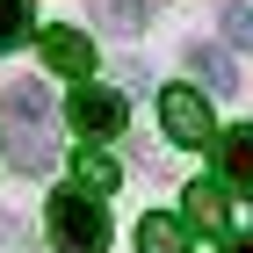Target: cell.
I'll return each instance as SVG.
<instances>
[{
  "label": "cell",
  "mask_w": 253,
  "mask_h": 253,
  "mask_svg": "<svg viewBox=\"0 0 253 253\" xmlns=\"http://www.w3.org/2000/svg\"><path fill=\"white\" fill-rule=\"evenodd\" d=\"M43 224H51V246L58 253H109V210L87 188H58L43 203Z\"/></svg>",
  "instance_id": "1"
},
{
  "label": "cell",
  "mask_w": 253,
  "mask_h": 253,
  "mask_svg": "<svg viewBox=\"0 0 253 253\" xmlns=\"http://www.w3.org/2000/svg\"><path fill=\"white\" fill-rule=\"evenodd\" d=\"M94 22L116 29V37H137V29L152 22V0H94Z\"/></svg>",
  "instance_id": "10"
},
{
  "label": "cell",
  "mask_w": 253,
  "mask_h": 253,
  "mask_svg": "<svg viewBox=\"0 0 253 253\" xmlns=\"http://www.w3.org/2000/svg\"><path fill=\"white\" fill-rule=\"evenodd\" d=\"M0 253H29V224L0 210Z\"/></svg>",
  "instance_id": "15"
},
{
  "label": "cell",
  "mask_w": 253,
  "mask_h": 253,
  "mask_svg": "<svg viewBox=\"0 0 253 253\" xmlns=\"http://www.w3.org/2000/svg\"><path fill=\"white\" fill-rule=\"evenodd\" d=\"M0 123H58V101L43 80H15L7 94H0Z\"/></svg>",
  "instance_id": "7"
},
{
  "label": "cell",
  "mask_w": 253,
  "mask_h": 253,
  "mask_svg": "<svg viewBox=\"0 0 253 253\" xmlns=\"http://www.w3.org/2000/svg\"><path fill=\"white\" fill-rule=\"evenodd\" d=\"M43 65H51V73H65V80H87L94 73V43L80 37V29H43Z\"/></svg>",
  "instance_id": "6"
},
{
  "label": "cell",
  "mask_w": 253,
  "mask_h": 253,
  "mask_svg": "<svg viewBox=\"0 0 253 253\" xmlns=\"http://www.w3.org/2000/svg\"><path fill=\"white\" fill-rule=\"evenodd\" d=\"M181 210H188L195 232H232V210H224V188H217V181H195V188L181 195Z\"/></svg>",
  "instance_id": "8"
},
{
  "label": "cell",
  "mask_w": 253,
  "mask_h": 253,
  "mask_svg": "<svg viewBox=\"0 0 253 253\" xmlns=\"http://www.w3.org/2000/svg\"><path fill=\"white\" fill-rule=\"evenodd\" d=\"M217 181L232 195H253V123H232L217 137Z\"/></svg>",
  "instance_id": "5"
},
{
  "label": "cell",
  "mask_w": 253,
  "mask_h": 253,
  "mask_svg": "<svg viewBox=\"0 0 253 253\" xmlns=\"http://www.w3.org/2000/svg\"><path fill=\"white\" fill-rule=\"evenodd\" d=\"M65 123H73L80 137H116L123 123H130V101H123L116 87H87V80H80V94L65 101Z\"/></svg>",
  "instance_id": "2"
},
{
  "label": "cell",
  "mask_w": 253,
  "mask_h": 253,
  "mask_svg": "<svg viewBox=\"0 0 253 253\" xmlns=\"http://www.w3.org/2000/svg\"><path fill=\"white\" fill-rule=\"evenodd\" d=\"M137 253H188V232H181L167 210H152L145 224H137Z\"/></svg>",
  "instance_id": "11"
},
{
  "label": "cell",
  "mask_w": 253,
  "mask_h": 253,
  "mask_svg": "<svg viewBox=\"0 0 253 253\" xmlns=\"http://www.w3.org/2000/svg\"><path fill=\"white\" fill-rule=\"evenodd\" d=\"M188 73L203 80V87H217V94H232V87H239V73H232V58H224L217 43H188Z\"/></svg>",
  "instance_id": "9"
},
{
  "label": "cell",
  "mask_w": 253,
  "mask_h": 253,
  "mask_svg": "<svg viewBox=\"0 0 253 253\" xmlns=\"http://www.w3.org/2000/svg\"><path fill=\"white\" fill-rule=\"evenodd\" d=\"M29 37H37V7L29 0H0V51H15Z\"/></svg>",
  "instance_id": "12"
},
{
  "label": "cell",
  "mask_w": 253,
  "mask_h": 253,
  "mask_svg": "<svg viewBox=\"0 0 253 253\" xmlns=\"http://www.w3.org/2000/svg\"><path fill=\"white\" fill-rule=\"evenodd\" d=\"M224 253H253V239H224Z\"/></svg>",
  "instance_id": "16"
},
{
  "label": "cell",
  "mask_w": 253,
  "mask_h": 253,
  "mask_svg": "<svg viewBox=\"0 0 253 253\" xmlns=\"http://www.w3.org/2000/svg\"><path fill=\"white\" fill-rule=\"evenodd\" d=\"M73 174H80V188H87V195H109V188H116V159H109V152H80Z\"/></svg>",
  "instance_id": "13"
},
{
  "label": "cell",
  "mask_w": 253,
  "mask_h": 253,
  "mask_svg": "<svg viewBox=\"0 0 253 253\" xmlns=\"http://www.w3.org/2000/svg\"><path fill=\"white\" fill-rule=\"evenodd\" d=\"M217 29H224L232 51H253V7L246 0H224V7H217Z\"/></svg>",
  "instance_id": "14"
},
{
  "label": "cell",
  "mask_w": 253,
  "mask_h": 253,
  "mask_svg": "<svg viewBox=\"0 0 253 253\" xmlns=\"http://www.w3.org/2000/svg\"><path fill=\"white\" fill-rule=\"evenodd\" d=\"M0 152H7L15 174H51L58 167V137H51V123H0Z\"/></svg>",
  "instance_id": "4"
},
{
  "label": "cell",
  "mask_w": 253,
  "mask_h": 253,
  "mask_svg": "<svg viewBox=\"0 0 253 253\" xmlns=\"http://www.w3.org/2000/svg\"><path fill=\"white\" fill-rule=\"evenodd\" d=\"M159 123L174 145H210L217 123H210V101L195 94V87H159Z\"/></svg>",
  "instance_id": "3"
}]
</instances>
